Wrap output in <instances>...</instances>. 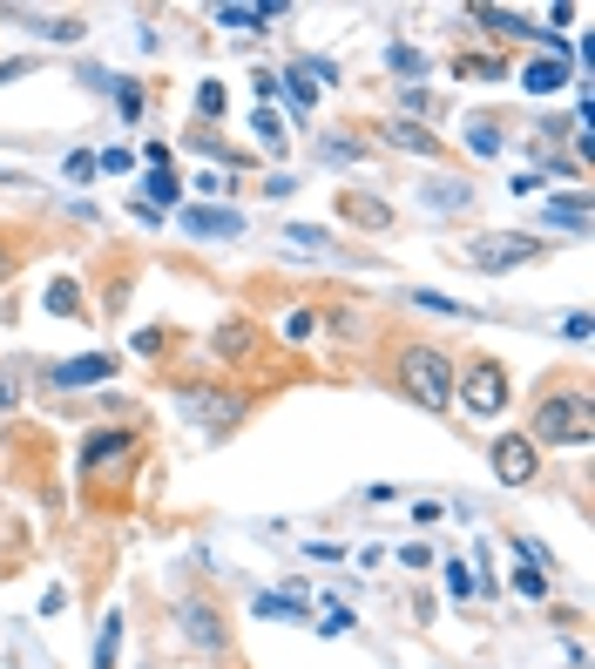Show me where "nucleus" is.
I'll list each match as a JSON object with an SVG mask.
<instances>
[{
	"label": "nucleus",
	"instance_id": "1",
	"mask_svg": "<svg viewBox=\"0 0 595 669\" xmlns=\"http://www.w3.org/2000/svg\"><path fill=\"white\" fill-rule=\"evenodd\" d=\"M400 385L426 413H440V406H454V359L440 346H406L400 352Z\"/></svg>",
	"mask_w": 595,
	"mask_h": 669
},
{
	"label": "nucleus",
	"instance_id": "2",
	"mask_svg": "<svg viewBox=\"0 0 595 669\" xmlns=\"http://www.w3.org/2000/svg\"><path fill=\"white\" fill-rule=\"evenodd\" d=\"M595 433V413L582 393H562V400H541L534 406V433L528 439H549V446H588Z\"/></svg>",
	"mask_w": 595,
	"mask_h": 669
},
{
	"label": "nucleus",
	"instance_id": "3",
	"mask_svg": "<svg viewBox=\"0 0 595 669\" xmlns=\"http://www.w3.org/2000/svg\"><path fill=\"white\" fill-rule=\"evenodd\" d=\"M460 257H467L474 270H514V264H534L541 244H534L528 231H495V237H474Z\"/></svg>",
	"mask_w": 595,
	"mask_h": 669
},
{
	"label": "nucleus",
	"instance_id": "4",
	"mask_svg": "<svg viewBox=\"0 0 595 669\" xmlns=\"http://www.w3.org/2000/svg\"><path fill=\"white\" fill-rule=\"evenodd\" d=\"M460 406H467V413H480V420H495V413L508 406V379H501V365H495V359L467 365V379H460Z\"/></svg>",
	"mask_w": 595,
	"mask_h": 669
},
{
	"label": "nucleus",
	"instance_id": "5",
	"mask_svg": "<svg viewBox=\"0 0 595 669\" xmlns=\"http://www.w3.org/2000/svg\"><path fill=\"white\" fill-rule=\"evenodd\" d=\"M487 460H495V480H508V487H528V480H534V439H528V433H501V439H495V454H487Z\"/></svg>",
	"mask_w": 595,
	"mask_h": 669
},
{
	"label": "nucleus",
	"instance_id": "6",
	"mask_svg": "<svg viewBox=\"0 0 595 669\" xmlns=\"http://www.w3.org/2000/svg\"><path fill=\"white\" fill-rule=\"evenodd\" d=\"M116 372V352H82V359H68V365H54V385H95V379H108Z\"/></svg>",
	"mask_w": 595,
	"mask_h": 669
},
{
	"label": "nucleus",
	"instance_id": "7",
	"mask_svg": "<svg viewBox=\"0 0 595 669\" xmlns=\"http://www.w3.org/2000/svg\"><path fill=\"white\" fill-rule=\"evenodd\" d=\"M183 231H196V237H244V216L237 210H183Z\"/></svg>",
	"mask_w": 595,
	"mask_h": 669
},
{
	"label": "nucleus",
	"instance_id": "8",
	"mask_svg": "<svg viewBox=\"0 0 595 669\" xmlns=\"http://www.w3.org/2000/svg\"><path fill=\"white\" fill-rule=\"evenodd\" d=\"M183 636L196 643V649H224V629H216V616L203 602H183Z\"/></svg>",
	"mask_w": 595,
	"mask_h": 669
},
{
	"label": "nucleus",
	"instance_id": "9",
	"mask_svg": "<svg viewBox=\"0 0 595 669\" xmlns=\"http://www.w3.org/2000/svg\"><path fill=\"white\" fill-rule=\"evenodd\" d=\"M562 82H569V68L555 62V54H541V62H528V75H521V88H528V95H555Z\"/></svg>",
	"mask_w": 595,
	"mask_h": 669
},
{
	"label": "nucleus",
	"instance_id": "10",
	"mask_svg": "<svg viewBox=\"0 0 595 669\" xmlns=\"http://www.w3.org/2000/svg\"><path fill=\"white\" fill-rule=\"evenodd\" d=\"M123 454H129V433H95L82 446V467H108V460H123Z\"/></svg>",
	"mask_w": 595,
	"mask_h": 669
},
{
	"label": "nucleus",
	"instance_id": "11",
	"mask_svg": "<svg viewBox=\"0 0 595 669\" xmlns=\"http://www.w3.org/2000/svg\"><path fill=\"white\" fill-rule=\"evenodd\" d=\"M116 649H123V608H108L95 636V669H116Z\"/></svg>",
	"mask_w": 595,
	"mask_h": 669
},
{
	"label": "nucleus",
	"instance_id": "12",
	"mask_svg": "<svg viewBox=\"0 0 595 669\" xmlns=\"http://www.w3.org/2000/svg\"><path fill=\"white\" fill-rule=\"evenodd\" d=\"M142 190H149V210H170V203L183 197V177H177V162H170V170H149V183H142Z\"/></svg>",
	"mask_w": 595,
	"mask_h": 669
},
{
	"label": "nucleus",
	"instance_id": "13",
	"mask_svg": "<svg viewBox=\"0 0 595 669\" xmlns=\"http://www.w3.org/2000/svg\"><path fill=\"white\" fill-rule=\"evenodd\" d=\"M386 136H393V142H400V149H413V156H433V149H440V136H426V129H419V123H393V129H386Z\"/></svg>",
	"mask_w": 595,
	"mask_h": 669
},
{
	"label": "nucleus",
	"instance_id": "14",
	"mask_svg": "<svg viewBox=\"0 0 595 669\" xmlns=\"http://www.w3.org/2000/svg\"><path fill=\"white\" fill-rule=\"evenodd\" d=\"M549 223H562V231H588V203L562 197V203H549Z\"/></svg>",
	"mask_w": 595,
	"mask_h": 669
},
{
	"label": "nucleus",
	"instance_id": "15",
	"mask_svg": "<svg viewBox=\"0 0 595 669\" xmlns=\"http://www.w3.org/2000/svg\"><path fill=\"white\" fill-rule=\"evenodd\" d=\"M216 21L224 28H264V21H278V8H216Z\"/></svg>",
	"mask_w": 595,
	"mask_h": 669
},
{
	"label": "nucleus",
	"instance_id": "16",
	"mask_svg": "<svg viewBox=\"0 0 595 669\" xmlns=\"http://www.w3.org/2000/svg\"><path fill=\"white\" fill-rule=\"evenodd\" d=\"M251 339H257L251 325H224V331H216V352H224V359H244V352H251Z\"/></svg>",
	"mask_w": 595,
	"mask_h": 669
},
{
	"label": "nucleus",
	"instance_id": "17",
	"mask_svg": "<svg viewBox=\"0 0 595 669\" xmlns=\"http://www.w3.org/2000/svg\"><path fill=\"white\" fill-rule=\"evenodd\" d=\"M467 142H474V156H495V149H501V136H495V123H487V116L467 123Z\"/></svg>",
	"mask_w": 595,
	"mask_h": 669
},
{
	"label": "nucleus",
	"instance_id": "18",
	"mask_svg": "<svg viewBox=\"0 0 595 669\" xmlns=\"http://www.w3.org/2000/svg\"><path fill=\"white\" fill-rule=\"evenodd\" d=\"M34 34H47V41H82V21H75V14H62V21H34Z\"/></svg>",
	"mask_w": 595,
	"mask_h": 669
},
{
	"label": "nucleus",
	"instance_id": "19",
	"mask_svg": "<svg viewBox=\"0 0 595 669\" xmlns=\"http://www.w3.org/2000/svg\"><path fill=\"white\" fill-rule=\"evenodd\" d=\"M433 210H467V183H440V190H426Z\"/></svg>",
	"mask_w": 595,
	"mask_h": 669
},
{
	"label": "nucleus",
	"instance_id": "20",
	"mask_svg": "<svg viewBox=\"0 0 595 669\" xmlns=\"http://www.w3.org/2000/svg\"><path fill=\"white\" fill-rule=\"evenodd\" d=\"M47 311H62V318H75L82 305H75V285L62 277V285H47Z\"/></svg>",
	"mask_w": 595,
	"mask_h": 669
},
{
	"label": "nucleus",
	"instance_id": "21",
	"mask_svg": "<svg viewBox=\"0 0 595 669\" xmlns=\"http://www.w3.org/2000/svg\"><path fill=\"white\" fill-rule=\"evenodd\" d=\"M285 244H298V251H325V231H311V223H291Z\"/></svg>",
	"mask_w": 595,
	"mask_h": 669
},
{
	"label": "nucleus",
	"instance_id": "22",
	"mask_svg": "<svg viewBox=\"0 0 595 669\" xmlns=\"http://www.w3.org/2000/svg\"><path fill=\"white\" fill-rule=\"evenodd\" d=\"M196 108H203V116H224V88L203 82V88H196Z\"/></svg>",
	"mask_w": 595,
	"mask_h": 669
},
{
	"label": "nucleus",
	"instance_id": "23",
	"mask_svg": "<svg viewBox=\"0 0 595 669\" xmlns=\"http://www.w3.org/2000/svg\"><path fill=\"white\" fill-rule=\"evenodd\" d=\"M257 136H264L270 149H285V123H278V116H270V108H264V116H257Z\"/></svg>",
	"mask_w": 595,
	"mask_h": 669
},
{
	"label": "nucleus",
	"instance_id": "24",
	"mask_svg": "<svg viewBox=\"0 0 595 669\" xmlns=\"http://www.w3.org/2000/svg\"><path fill=\"white\" fill-rule=\"evenodd\" d=\"M318 629H325V636H346V629H352V616H346V608L332 602V608H325V623H318Z\"/></svg>",
	"mask_w": 595,
	"mask_h": 669
},
{
	"label": "nucleus",
	"instance_id": "25",
	"mask_svg": "<svg viewBox=\"0 0 595 669\" xmlns=\"http://www.w3.org/2000/svg\"><path fill=\"white\" fill-rule=\"evenodd\" d=\"M514 588H521V595H534V602H541V595H549V582H541L534 569H521V575H514Z\"/></svg>",
	"mask_w": 595,
	"mask_h": 669
},
{
	"label": "nucleus",
	"instance_id": "26",
	"mask_svg": "<svg viewBox=\"0 0 595 669\" xmlns=\"http://www.w3.org/2000/svg\"><path fill=\"white\" fill-rule=\"evenodd\" d=\"M68 177H75V183H88V177H95V156H88V149H82V156H68Z\"/></svg>",
	"mask_w": 595,
	"mask_h": 669
},
{
	"label": "nucleus",
	"instance_id": "27",
	"mask_svg": "<svg viewBox=\"0 0 595 669\" xmlns=\"http://www.w3.org/2000/svg\"><path fill=\"white\" fill-rule=\"evenodd\" d=\"M447 582H454V595H474V575H467L460 562H447Z\"/></svg>",
	"mask_w": 595,
	"mask_h": 669
},
{
	"label": "nucleus",
	"instance_id": "28",
	"mask_svg": "<svg viewBox=\"0 0 595 669\" xmlns=\"http://www.w3.org/2000/svg\"><path fill=\"white\" fill-rule=\"evenodd\" d=\"M34 62H0V82H14V75H28Z\"/></svg>",
	"mask_w": 595,
	"mask_h": 669
}]
</instances>
